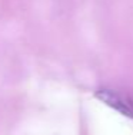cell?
Returning a JSON list of instances; mask_svg holds the SVG:
<instances>
[{
	"label": "cell",
	"mask_w": 133,
	"mask_h": 135,
	"mask_svg": "<svg viewBox=\"0 0 133 135\" xmlns=\"http://www.w3.org/2000/svg\"><path fill=\"white\" fill-rule=\"evenodd\" d=\"M96 98H99L103 104H106L107 107L116 109L118 112H120L122 115H126V117H133V109L132 107L122 99L118 94L115 92H110L109 89H100V91L96 92Z\"/></svg>",
	"instance_id": "cell-1"
}]
</instances>
